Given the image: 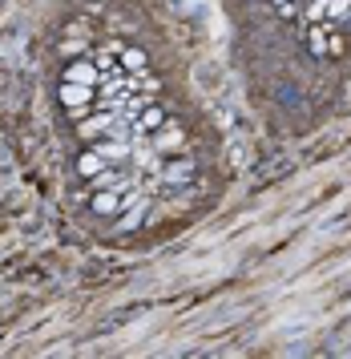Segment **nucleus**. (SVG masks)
Listing matches in <instances>:
<instances>
[{"label": "nucleus", "mask_w": 351, "mask_h": 359, "mask_svg": "<svg viewBox=\"0 0 351 359\" xmlns=\"http://www.w3.org/2000/svg\"><path fill=\"white\" fill-rule=\"evenodd\" d=\"M65 81H77V85H97L101 77H97L93 61H73V65L65 69Z\"/></svg>", "instance_id": "39448f33"}, {"label": "nucleus", "mask_w": 351, "mask_h": 359, "mask_svg": "<svg viewBox=\"0 0 351 359\" xmlns=\"http://www.w3.org/2000/svg\"><path fill=\"white\" fill-rule=\"evenodd\" d=\"M117 130V114H97V117H77V137L81 142H97V137H110Z\"/></svg>", "instance_id": "f257e3e1"}, {"label": "nucleus", "mask_w": 351, "mask_h": 359, "mask_svg": "<svg viewBox=\"0 0 351 359\" xmlns=\"http://www.w3.org/2000/svg\"><path fill=\"white\" fill-rule=\"evenodd\" d=\"M89 97H93V85H77V81H65L61 85V101H65V105H73V109H81Z\"/></svg>", "instance_id": "20e7f679"}, {"label": "nucleus", "mask_w": 351, "mask_h": 359, "mask_svg": "<svg viewBox=\"0 0 351 359\" xmlns=\"http://www.w3.org/2000/svg\"><path fill=\"white\" fill-rule=\"evenodd\" d=\"M89 206H93V214H101V218H113L117 210H126V206H121V194H117V190H97Z\"/></svg>", "instance_id": "7ed1b4c3"}, {"label": "nucleus", "mask_w": 351, "mask_h": 359, "mask_svg": "<svg viewBox=\"0 0 351 359\" xmlns=\"http://www.w3.org/2000/svg\"><path fill=\"white\" fill-rule=\"evenodd\" d=\"M105 170H110V162H105V158H101V154H97L93 146H89V149H85V154L77 158V174H81V178L93 182L97 174H105Z\"/></svg>", "instance_id": "f03ea898"}]
</instances>
